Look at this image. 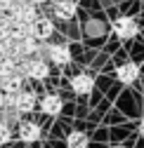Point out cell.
<instances>
[{"mask_svg":"<svg viewBox=\"0 0 144 148\" xmlns=\"http://www.w3.org/2000/svg\"><path fill=\"white\" fill-rule=\"evenodd\" d=\"M31 35L38 42H45L50 40L52 35H55V24H52V19H45V16H38L33 24H31Z\"/></svg>","mask_w":144,"mask_h":148,"instance_id":"obj_3","label":"cell"},{"mask_svg":"<svg viewBox=\"0 0 144 148\" xmlns=\"http://www.w3.org/2000/svg\"><path fill=\"white\" fill-rule=\"evenodd\" d=\"M139 134H142V136H144V120H142V122H139Z\"/></svg>","mask_w":144,"mask_h":148,"instance_id":"obj_20","label":"cell"},{"mask_svg":"<svg viewBox=\"0 0 144 148\" xmlns=\"http://www.w3.org/2000/svg\"><path fill=\"white\" fill-rule=\"evenodd\" d=\"M33 5H45V3H50V0H31Z\"/></svg>","mask_w":144,"mask_h":148,"instance_id":"obj_19","label":"cell"},{"mask_svg":"<svg viewBox=\"0 0 144 148\" xmlns=\"http://www.w3.org/2000/svg\"><path fill=\"white\" fill-rule=\"evenodd\" d=\"M38 106H40V110L45 115H59L62 113V106H64V101H62V97L59 94H45L40 101H38Z\"/></svg>","mask_w":144,"mask_h":148,"instance_id":"obj_8","label":"cell"},{"mask_svg":"<svg viewBox=\"0 0 144 148\" xmlns=\"http://www.w3.org/2000/svg\"><path fill=\"white\" fill-rule=\"evenodd\" d=\"M137 75H139V68H137V64H120L118 68H116V78L120 80V82H125V85H130V82H135L137 80Z\"/></svg>","mask_w":144,"mask_h":148,"instance_id":"obj_10","label":"cell"},{"mask_svg":"<svg viewBox=\"0 0 144 148\" xmlns=\"http://www.w3.org/2000/svg\"><path fill=\"white\" fill-rule=\"evenodd\" d=\"M0 122H5V125H19L21 122V113L17 110L14 106H5L3 110H0Z\"/></svg>","mask_w":144,"mask_h":148,"instance_id":"obj_13","label":"cell"},{"mask_svg":"<svg viewBox=\"0 0 144 148\" xmlns=\"http://www.w3.org/2000/svg\"><path fill=\"white\" fill-rule=\"evenodd\" d=\"M21 3H31V0H14V5H21Z\"/></svg>","mask_w":144,"mask_h":148,"instance_id":"obj_21","label":"cell"},{"mask_svg":"<svg viewBox=\"0 0 144 148\" xmlns=\"http://www.w3.org/2000/svg\"><path fill=\"white\" fill-rule=\"evenodd\" d=\"M24 75H17V73H14V75L12 78H7L5 80V85H3V92H5V94H19V92L24 89Z\"/></svg>","mask_w":144,"mask_h":148,"instance_id":"obj_12","label":"cell"},{"mask_svg":"<svg viewBox=\"0 0 144 148\" xmlns=\"http://www.w3.org/2000/svg\"><path fill=\"white\" fill-rule=\"evenodd\" d=\"M3 85H5V80H3V78H0V92H3Z\"/></svg>","mask_w":144,"mask_h":148,"instance_id":"obj_23","label":"cell"},{"mask_svg":"<svg viewBox=\"0 0 144 148\" xmlns=\"http://www.w3.org/2000/svg\"><path fill=\"white\" fill-rule=\"evenodd\" d=\"M14 7V0H0V14H5Z\"/></svg>","mask_w":144,"mask_h":148,"instance_id":"obj_17","label":"cell"},{"mask_svg":"<svg viewBox=\"0 0 144 148\" xmlns=\"http://www.w3.org/2000/svg\"><path fill=\"white\" fill-rule=\"evenodd\" d=\"M12 16L17 21H24V24H33L38 19V12H35L33 3H21V5H14L12 7Z\"/></svg>","mask_w":144,"mask_h":148,"instance_id":"obj_7","label":"cell"},{"mask_svg":"<svg viewBox=\"0 0 144 148\" xmlns=\"http://www.w3.org/2000/svg\"><path fill=\"white\" fill-rule=\"evenodd\" d=\"M5 103H7V99H5V92H0V110L5 108Z\"/></svg>","mask_w":144,"mask_h":148,"instance_id":"obj_18","label":"cell"},{"mask_svg":"<svg viewBox=\"0 0 144 148\" xmlns=\"http://www.w3.org/2000/svg\"><path fill=\"white\" fill-rule=\"evenodd\" d=\"M111 28H114V33L118 35L120 40H130V38H135L137 31H139V26H137V21L132 19V16H118V19L111 24Z\"/></svg>","mask_w":144,"mask_h":148,"instance_id":"obj_1","label":"cell"},{"mask_svg":"<svg viewBox=\"0 0 144 148\" xmlns=\"http://www.w3.org/2000/svg\"><path fill=\"white\" fill-rule=\"evenodd\" d=\"M87 143H90V139L85 132H71L66 136V148H87Z\"/></svg>","mask_w":144,"mask_h":148,"instance_id":"obj_14","label":"cell"},{"mask_svg":"<svg viewBox=\"0 0 144 148\" xmlns=\"http://www.w3.org/2000/svg\"><path fill=\"white\" fill-rule=\"evenodd\" d=\"M85 31H87V33H90V35H99V33H102V31H104V26H102V24H99V21H90V24H87V28H85Z\"/></svg>","mask_w":144,"mask_h":148,"instance_id":"obj_16","label":"cell"},{"mask_svg":"<svg viewBox=\"0 0 144 148\" xmlns=\"http://www.w3.org/2000/svg\"><path fill=\"white\" fill-rule=\"evenodd\" d=\"M38 101H40V99H38V94H35V92H31V89H21L19 94L14 97V108L24 115V113H31V110H35Z\"/></svg>","mask_w":144,"mask_h":148,"instance_id":"obj_4","label":"cell"},{"mask_svg":"<svg viewBox=\"0 0 144 148\" xmlns=\"http://www.w3.org/2000/svg\"><path fill=\"white\" fill-rule=\"evenodd\" d=\"M31 35V24H24V21H12V26H10V38L12 40H24V38H28Z\"/></svg>","mask_w":144,"mask_h":148,"instance_id":"obj_11","label":"cell"},{"mask_svg":"<svg viewBox=\"0 0 144 148\" xmlns=\"http://www.w3.org/2000/svg\"><path fill=\"white\" fill-rule=\"evenodd\" d=\"M12 141V127L5 125V122H0V146H5Z\"/></svg>","mask_w":144,"mask_h":148,"instance_id":"obj_15","label":"cell"},{"mask_svg":"<svg viewBox=\"0 0 144 148\" xmlns=\"http://www.w3.org/2000/svg\"><path fill=\"white\" fill-rule=\"evenodd\" d=\"M47 61L50 64H57V66H69L71 64V49L64 42H55V45H47Z\"/></svg>","mask_w":144,"mask_h":148,"instance_id":"obj_2","label":"cell"},{"mask_svg":"<svg viewBox=\"0 0 144 148\" xmlns=\"http://www.w3.org/2000/svg\"><path fill=\"white\" fill-rule=\"evenodd\" d=\"M0 59H5V57H3V40H0Z\"/></svg>","mask_w":144,"mask_h":148,"instance_id":"obj_22","label":"cell"},{"mask_svg":"<svg viewBox=\"0 0 144 148\" xmlns=\"http://www.w3.org/2000/svg\"><path fill=\"white\" fill-rule=\"evenodd\" d=\"M17 132H19V139L26 141V143H33V141H38L40 134H43V129L38 122H31V120H21L19 125H17Z\"/></svg>","mask_w":144,"mask_h":148,"instance_id":"obj_5","label":"cell"},{"mask_svg":"<svg viewBox=\"0 0 144 148\" xmlns=\"http://www.w3.org/2000/svg\"><path fill=\"white\" fill-rule=\"evenodd\" d=\"M71 89H73L78 97L90 94V92L95 89V80H92V75H87V73H78V75H73V78H71Z\"/></svg>","mask_w":144,"mask_h":148,"instance_id":"obj_6","label":"cell"},{"mask_svg":"<svg viewBox=\"0 0 144 148\" xmlns=\"http://www.w3.org/2000/svg\"><path fill=\"white\" fill-rule=\"evenodd\" d=\"M111 148H125V146H111Z\"/></svg>","mask_w":144,"mask_h":148,"instance_id":"obj_24","label":"cell"},{"mask_svg":"<svg viewBox=\"0 0 144 148\" xmlns=\"http://www.w3.org/2000/svg\"><path fill=\"white\" fill-rule=\"evenodd\" d=\"M52 12H55L57 19L69 21V19H73V16H76V3H73V0H55Z\"/></svg>","mask_w":144,"mask_h":148,"instance_id":"obj_9","label":"cell"}]
</instances>
